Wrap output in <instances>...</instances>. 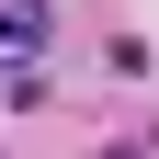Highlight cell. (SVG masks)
I'll return each mask as SVG.
<instances>
[{
  "instance_id": "6da1fadb",
  "label": "cell",
  "mask_w": 159,
  "mask_h": 159,
  "mask_svg": "<svg viewBox=\"0 0 159 159\" xmlns=\"http://www.w3.org/2000/svg\"><path fill=\"white\" fill-rule=\"evenodd\" d=\"M46 57V0H0V68H34Z\"/></svg>"
}]
</instances>
